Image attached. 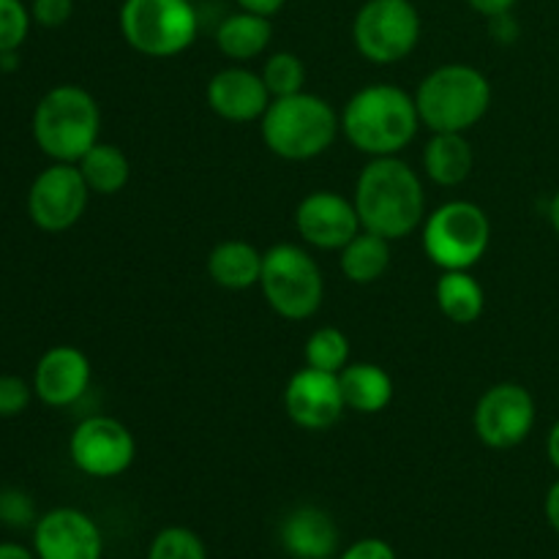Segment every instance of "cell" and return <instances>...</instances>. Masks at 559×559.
<instances>
[{"label": "cell", "instance_id": "cell-17", "mask_svg": "<svg viewBox=\"0 0 559 559\" xmlns=\"http://www.w3.org/2000/svg\"><path fill=\"white\" fill-rule=\"evenodd\" d=\"M205 102L211 112L227 123H254L262 120L273 96L267 93L262 74L246 66H227L207 80Z\"/></svg>", "mask_w": 559, "mask_h": 559}, {"label": "cell", "instance_id": "cell-39", "mask_svg": "<svg viewBox=\"0 0 559 559\" xmlns=\"http://www.w3.org/2000/svg\"><path fill=\"white\" fill-rule=\"evenodd\" d=\"M546 453H549V462L555 464V469L559 473V420L551 426L549 440H546Z\"/></svg>", "mask_w": 559, "mask_h": 559}, {"label": "cell", "instance_id": "cell-1", "mask_svg": "<svg viewBox=\"0 0 559 559\" xmlns=\"http://www.w3.org/2000/svg\"><path fill=\"white\" fill-rule=\"evenodd\" d=\"M353 202L360 227L391 243L413 235L426 218L424 180L399 156L369 158L355 180Z\"/></svg>", "mask_w": 559, "mask_h": 559}, {"label": "cell", "instance_id": "cell-31", "mask_svg": "<svg viewBox=\"0 0 559 559\" xmlns=\"http://www.w3.org/2000/svg\"><path fill=\"white\" fill-rule=\"evenodd\" d=\"M33 382H27L20 374H0V418H16L31 407Z\"/></svg>", "mask_w": 559, "mask_h": 559}, {"label": "cell", "instance_id": "cell-18", "mask_svg": "<svg viewBox=\"0 0 559 559\" xmlns=\"http://www.w3.org/2000/svg\"><path fill=\"white\" fill-rule=\"evenodd\" d=\"M282 546L293 559H331L338 551V527L328 511L300 506L282 522Z\"/></svg>", "mask_w": 559, "mask_h": 559}, {"label": "cell", "instance_id": "cell-5", "mask_svg": "<svg viewBox=\"0 0 559 559\" xmlns=\"http://www.w3.org/2000/svg\"><path fill=\"white\" fill-rule=\"evenodd\" d=\"M420 123L429 131L467 134L491 107V82L467 63H445L429 71L415 91Z\"/></svg>", "mask_w": 559, "mask_h": 559}, {"label": "cell", "instance_id": "cell-16", "mask_svg": "<svg viewBox=\"0 0 559 559\" xmlns=\"http://www.w3.org/2000/svg\"><path fill=\"white\" fill-rule=\"evenodd\" d=\"M91 358L74 344L49 347L33 369V391L47 407L63 409L80 402L91 388Z\"/></svg>", "mask_w": 559, "mask_h": 559}, {"label": "cell", "instance_id": "cell-41", "mask_svg": "<svg viewBox=\"0 0 559 559\" xmlns=\"http://www.w3.org/2000/svg\"><path fill=\"white\" fill-rule=\"evenodd\" d=\"M0 69L14 71L16 69V52H3L0 55Z\"/></svg>", "mask_w": 559, "mask_h": 559}, {"label": "cell", "instance_id": "cell-36", "mask_svg": "<svg viewBox=\"0 0 559 559\" xmlns=\"http://www.w3.org/2000/svg\"><path fill=\"white\" fill-rule=\"evenodd\" d=\"M243 11H254V14L273 16L287 5V0H235Z\"/></svg>", "mask_w": 559, "mask_h": 559}, {"label": "cell", "instance_id": "cell-29", "mask_svg": "<svg viewBox=\"0 0 559 559\" xmlns=\"http://www.w3.org/2000/svg\"><path fill=\"white\" fill-rule=\"evenodd\" d=\"M31 9L22 0H0V55L16 52L31 33Z\"/></svg>", "mask_w": 559, "mask_h": 559}, {"label": "cell", "instance_id": "cell-24", "mask_svg": "<svg viewBox=\"0 0 559 559\" xmlns=\"http://www.w3.org/2000/svg\"><path fill=\"white\" fill-rule=\"evenodd\" d=\"M338 267L353 284H374L385 276L391 267V240L382 235L360 229L342 251H338Z\"/></svg>", "mask_w": 559, "mask_h": 559}, {"label": "cell", "instance_id": "cell-12", "mask_svg": "<svg viewBox=\"0 0 559 559\" xmlns=\"http://www.w3.org/2000/svg\"><path fill=\"white\" fill-rule=\"evenodd\" d=\"M535 426V399L519 382H497L478 399L473 429L491 451H511L522 445Z\"/></svg>", "mask_w": 559, "mask_h": 559}, {"label": "cell", "instance_id": "cell-32", "mask_svg": "<svg viewBox=\"0 0 559 559\" xmlns=\"http://www.w3.org/2000/svg\"><path fill=\"white\" fill-rule=\"evenodd\" d=\"M74 14V0H33L31 16L41 27H60Z\"/></svg>", "mask_w": 559, "mask_h": 559}, {"label": "cell", "instance_id": "cell-10", "mask_svg": "<svg viewBox=\"0 0 559 559\" xmlns=\"http://www.w3.org/2000/svg\"><path fill=\"white\" fill-rule=\"evenodd\" d=\"M69 456L87 478H118L134 464L136 440L123 420L112 415H87L71 431Z\"/></svg>", "mask_w": 559, "mask_h": 559}, {"label": "cell", "instance_id": "cell-3", "mask_svg": "<svg viewBox=\"0 0 559 559\" xmlns=\"http://www.w3.org/2000/svg\"><path fill=\"white\" fill-rule=\"evenodd\" d=\"M33 142L52 162L76 164L102 134V107L80 85H55L38 98L31 118Z\"/></svg>", "mask_w": 559, "mask_h": 559}, {"label": "cell", "instance_id": "cell-37", "mask_svg": "<svg viewBox=\"0 0 559 559\" xmlns=\"http://www.w3.org/2000/svg\"><path fill=\"white\" fill-rule=\"evenodd\" d=\"M544 513H546V522H549V527L559 535V480H555V484H551V489L546 491Z\"/></svg>", "mask_w": 559, "mask_h": 559}, {"label": "cell", "instance_id": "cell-21", "mask_svg": "<svg viewBox=\"0 0 559 559\" xmlns=\"http://www.w3.org/2000/svg\"><path fill=\"white\" fill-rule=\"evenodd\" d=\"M273 41L271 16L254 14V11H235L224 16L216 27V47L224 58L235 63H249L260 58Z\"/></svg>", "mask_w": 559, "mask_h": 559}, {"label": "cell", "instance_id": "cell-6", "mask_svg": "<svg viewBox=\"0 0 559 559\" xmlns=\"http://www.w3.org/2000/svg\"><path fill=\"white\" fill-rule=\"evenodd\" d=\"M424 254L440 271H473L491 243V222L480 205L469 200L442 202L424 218Z\"/></svg>", "mask_w": 559, "mask_h": 559}, {"label": "cell", "instance_id": "cell-40", "mask_svg": "<svg viewBox=\"0 0 559 559\" xmlns=\"http://www.w3.org/2000/svg\"><path fill=\"white\" fill-rule=\"evenodd\" d=\"M549 222H551V227H555V233H557V238H559V191L555 197H551V205H549Z\"/></svg>", "mask_w": 559, "mask_h": 559}, {"label": "cell", "instance_id": "cell-34", "mask_svg": "<svg viewBox=\"0 0 559 559\" xmlns=\"http://www.w3.org/2000/svg\"><path fill=\"white\" fill-rule=\"evenodd\" d=\"M489 31H491V36H495V41H502V44H511L513 38L519 36V25H516V20H513L511 11H508V14H500V16H491Z\"/></svg>", "mask_w": 559, "mask_h": 559}, {"label": "cell", "instance_id": "cell-38", "mask_svg": "<svg viewBox=\"0 0 559 559\" xmlns=\"http://www.w3.org/2000/svg\"><path fill=\"white\" fill-rule=\"evenodd\" d=\"M0 559H38L36 551L27 549V546L14 544V540H5L0 544Z\"/></svg>", "mask_w": 559, "mask_h": 559}, {"label": "cell", "instance_id": "cell-19", "mask_svg": "<svg viewBox=\"0 0 559 559\" xmlns=\"http://www.w3.org/2000/svg\"><path fill=\"white\" fill-rule=\"evenodd\" d=\"M475 151L469 140L459 131H431L424 147V173L431 183L442 189L462 186L473 175Z\"/></svg>", "mask_w": 559, "mask_h": 559}, {"label": "cell", "instance_id": "cell-26", "mask_svg": "<svg viewBox=\"0 0 559 559\" xmlns=\"http://www.w3.org/2000/svg\"><path fill=\"white\" fill-rule=\"evenodd\" d=\"M306 366L311 369L328 371V374H338L344 366L349 364V338L342 328L322 325L309 336L304 347Z\"/></svg>", "mask_w": 559, "mask_h": 559}, {"label": "cell", "instance_id": "cell-23", "mask_svg": "<svg viewBox=\"0 0 559 559\" xmlns=\"http://www.w3.org/2000/svg\"><path fill=\"white\" fill-rule=\"evenodd\" d=\"M435 300L445 320L473 325L484 314L486 293L469 271H442L435 284Z\"/></svg>", "mask_w": 559, "mask_h": 559}, {"label": "cell", "instance_id": "cell-28", "mask_svg": "<svg viewBox=\"0 0 559 559\" xmlns=\"http://www.w3.org/2000/svg\"><path fill=\"white\" fill-rule=\"evenodd\" d=\"M145 559H207V549L194 530L164 527L147 546Z\"/></svg>", "mask_w": 559, "mask_h": 559}, {"label": "cell", "instance_id": "cell-35", "mask_svg": "<svg viewBox=\"0 0 559 559\" xmlns=\"http://www.w3.org/2000/svg\"><path fill=\"white\" fill-rule=\"evenodd\" d=\"M467 5L475 11V14L491 20V16H500V14H508V11H513L516 0H467Z\"/></svg>", "mask_w": 559, "mask_h": 559}, {"label": "cell", "instance_id": "cell-2", "mask_svg": "<svg viewBox=\"0 0 559 559\" xmlns=\"http://www.w3.org/2000/svg\"><path fill=\"white\" fill-rule=\"evenodd\" d=\"M338 118L349 145L369 158L399 156L424 126L413 93L385 82L353 93Z\"/></svg>", "mask_w": 559, "mask_h": 559}, {"label": "cell", "instance_id": "cell-8", "mask_svg": "<svg viewBox=\"0 0 559 559\" xmlns=\"http://www.w3.org/2000/svg\"><path fill=\"white\" fill-rule=\"evenodd\" d=\"M260 289L267 306L289 322L314 317L325 300L320 262L298 243H276L265 251Z\"/></svg>", "mask_w": 559, "mask_h": 559}, {"label": "cell", "instance_id": "cell-27", "mask_svg": "<svg viewBox=\"0 0 559 559\" xmlns=\"http://www.w3.org/2000/svg\"><path fill=\"white\" fill-rule=\"evenodd\" d=\"M260 74L273 98L295 96V93L306 91V66L295 52H284V49L273 52L262 63Z\"/></svg>", "mask_w": 559, "mask_h": 559}, {"label": "cell", "instance_id": "cell-14", "mask_svg": "<svg viewBox=\"0 0 559 559\" xmlns=\"http://www.w3.org/2000/svg\"><path fill=\"white\" fill-rule=\"evenodd\" d=\"M33 551L38 559H102L104 535L80 508H52L33 524Z\"/></svg>", "mask_w": 559, "mask_h": 559}, {"label": "cell", "instance_id": "cell-11", "mask_svg": "<svg viewBox=\"0 0 559 559\" xmlns=\"http://www.w3.org/2000/svg\"><path fill=\"white\" fill-rule=\"evenodd\" d=\"M91 189L76 164L52 162L27 189V216L41 233L58 235L74 227L87 211Z\"/></svg>", "mask_w": 559, "mask_h": 559}, {"label": "cell", "instance_id": "cell-13", "mask_svg": "<svg viewBox=\"0 0 559 559\" xmlns=\"http://www.w3.org/2000/svg\"><path fill=\"white\" fill-rule=\"evenodd\" d=\"M295 229L304 243L322 251H342L360 233L355 202L338 191H311L295 207Z\"/></svg>", "mask_w": 559, "mask_h": 559}, {"label": "cell", "instance_id": "cell-20", "mask_svg": "<svg viewBox=\"0 0 559 559\" xmlns=\"http://www.w3.org/2000/svg\"><path fill=\"white\" fill-rule=\"evenodd\" d=\"M262 260H265V251H260L249 240H222L207 254V276L218 287L243 293L260 284Z\"/></svg>", "mask_w": 559, "mask_h": 559}, {"label": "cell", "instance_id": "cell-25", "mask_svg": "<svg viewBox=\"0 0 559 559\" xmlns=\"http://www.w3.org/2000/svg\"><path fill=\"white\" fill-rule=\"evenodd\" d=\"M76 167H80L91 194L98 197L120 194L131 178L129 156H126L118 145H112V142L98 140L96 145L76 162Z\"/></svg>", "mask_w": 559, "mask_h": 559}, {"label": "cell", "instance_id": "cell-15", "mask_svg": "<svg viewBox=\"0 0 559 559\" xmlns=\"http://www.w3.org/2000/svg\"><path fill=\"white\" fill-rule=\"evenodd\" d=\"M284 409L289 420L304 431L331 429L347 409L338 374H328L311 366L298 369L284 388Z\"/></svg>", "mask_w": 559, "mask_h": 559}, {"label": "cell", "instance_id": "cell-7", "mask_svg": "<svg viewBox=\"0 0 559 559\" xmlns=\"http://www.w3.org/2000/svg\"><path fill=\"white\" fill-rule=\"evenodd\" d=\"M118 27L134 52L175 58L197 41L200 14L191 0H123Z\"/></svg>", "mask_w": 559, "mask_h": 559}, {"label": "cell", "instance_id": "cell-33", "mask_svg": "<svg viewBox=\"0 0 559 559\" xmlns=\"http://www.w3.org/2000/svg\"><path fill=\"white\" fill-rule=\"evenodd\" d=\"M338 559H399L396 549L382 538H360L349 544Z\"/></svg>", "mask_w": 559, "mask_h": 559}, {"label": "cell", "instance_id": "cell-22", "mask_svg": "<svg viewBox=\"0 0 559 559\" xmlns=\"http://www.w3.org/2000/svg\"><path fill=\"white\" fill-rule=\"evenodd\" d=\"M338 385L347 409L358 415H377L391 404L393 380L377 364H347L338 371Z\"/></svg>", "mask_w": 559, "mask_h": 559}, {"label": "cell", "instance_id": "cell-30", "mask_svg": "<svg viewBox=\"0 0 559 559\" xmlns=\"http://www.w3.org/2000/svg\"><path fill=\"white\" fill-rule=\"evenodd\" d=\"M38 522V513H36V502L27 491L14 489H0V524L5 527H14V530H25L33 527Z\"/></svg>", "mask_w": 559, "mask_h": 559}, {"label": "cell", "instance_id": "cell-9", "mask_svg": "<svg viewBox=\"0 0 559 559\" xmlns=\"http://www.w3.org/2000/svg\"><path fill=\"white\" fill-rule=\"evenodd\" d=\"M353 41L369 63H399L420 41L418 9L413 0H366L355 14Z\"/></svg>", "mask_w": 559, "mask_h": 559}, {"label": "cell", "instance_id": "cell-4", "mask_svg": "<svg viewBox=\"0 0 559 559\" xmlns=\"http://www.w3.org/2000/svg\"><path fill=\"white\" fill-rule=\"evenodd\" d=\"M262 142L284 162H311L336 142L342 118L331 102L309 91L273 98L260 120Z\"/></svg>", "mask_w": 559, "mask_h": 559}]
</instances>
